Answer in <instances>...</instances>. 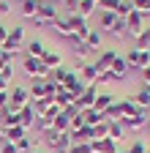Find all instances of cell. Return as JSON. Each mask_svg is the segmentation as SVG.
I'll return each instance as SVG.
<instances>
[{
	"label": "cell",
	"instance_id": "obj_1",
	"mask_svg": "<svg viewBox=\"0 0 150 153\" xmlns=\"http://www.w3.org/2000/svg\"><path fill=\"white\" fill-rule=\"evenodd\" d=\"M22 68H25V74L30 76V79H47V76H49V68L41 63V57H30V55H25Z\"/></svg>",
	"mask_w": 150,
	"mask_h": 153
},
{
	"label": "cell",
	"instance_id": "obj_2",
	"mask_svg": "<svg viewBox=\"0 0 150 153\" xmlns=\"http://www.w3.org/2000/svg\"><path fill=\"white\" fill-rule=\"evenodd\" d=\"M55 19H58V8H55L52 0H41V6H38V14L33 16V25H38V27H47L52 25Z\"/></svg>",
	"mask_w": 150,
	"mask_h": 153
},
{
	"label": "cell",
	"instance_id": "obj_3",
	"mask_svg": "<svg viewBox=\"0 0 150 153\" xmlns=\"http://www.w3.org/2000/svg\"><path fill=\"white\" fill-rule=\"evenodd\" d=\"M25 104H30V90H27V88H22V85L8 88V109L19 112Z\"/></svg>",
	"mask_w": 150,
	"mask_h": 153
},
{
	"label": "cell",
	"instance_id": "obj_4",
	"mask_svg": "<svg viewBox=\"0 0 150 153\" xmlns=\"http://www.w3.org/2000/svg\"><path fill=\"white\" fill-rule=\"evenodd\" d=\"M126 63H128V68H147L150 66V49H131V52H126Z\"/></svg>",
	"mask_w": 150,
	"mask_h": 153
},
{
	"label": "cell",
	"instance_id": "obj_5",
	"mask_svg": "<svg viewBox=\"0 0 150 153\" xmlns=\"http://www.w3.org/2000/svg\"><path fill=\"white\" fill-rule=\"evenodd\" d=\"M96 96H98V85L93 82V85H87V88H85V93L77 99V104H74V107H77L79 112H85V109H93V104H96Z\"/></svg>",
	"mask_w": 150,
	"mask_h": 153
},
{
	"label": "cell",
	"instance_id": "obj_6",
	"mask_svg": "<svg viewBox=\"0 0 150 153\" xmlns=\"http://www.w3.org/2000/svg\"><path fill=\"white\" fill-rule=\"evenodd\" d=\"M120 123H123V128H131V131L145 128V126H147V109L137 107V112H134V115H128V118H123Z\"/></svg>",
	"mask_w": 150,
	"mask_h": 153
},
{
	"label": "cell",
	"instance_id": "obj_7",
	"mask_svg": "<svg viewBox=\"0 0 150 153\" xmlns=\"http://www.w3.org/2000/svg\"><path fill=\"white\" fill-rule=\"evenodd\" d=\"M63 88H66V90H68V93L74 96V99H79V96L85 93V88H87V85L82 82V76H79L77 71H68V76H66V82H63Z\"/></svg>",
	"mask_w": 150,
	"mask_h": 153
},
{
	"label": "cell",
	"instance_id": "obj_8",
	"mask_svg": "<svg viewBox=\"0 0 150 153\" xmlns=\"http://www.w3.org/2000/svg\"><path fill=\"white\" fill-rule=\"evenodd\" d=\"M126 30H128L131 36L137 38V36H139V33L145 30V16H142L139 11H131V14L126 16Z\"/></svg>",
	"mask_w": 150,
	"mask_h": 153
},
{
	"label": "cell",
	"instance_id": "obj_9",
	"mask_svg": "<svg viewBox=\"0 0 150 153\" xmlns=\"http://www.w3.org/2000/svg\"><path fill=\"white\" fill-rule=\"evenodd\" d=\"M109 74H112V82H120L123 76L128 74V63H126V55H117V57H115V63H112Z\"/></svg>",
	"mask_w": 150,
	"mask_h": 153
},
{
	"label": "cell",
	"instance_id": "obj_10",
	"mask_svg": "<svg viewBox=\"0 0 150 153\" xmlns=\"http://www.w3.org/2000/svg\"><path fill=\"white\" fill-rule=\"evenodd\" d=\"M93 145V153H117L120 150V142H115V140H93L90 142Z\"/></svg>",
	"mask_w": 150,
	"mask_h": 153
},
{
	"label": "cell",
	"instance_id": "obj_11",
	"mask_svg": "<svg viewBox=\"0 0 150 153\" xmlns=\"http://www.w3.org/2000/svg\"><path fill=\"white\" fill-rule=\"evenodd\" d=\"M77 74L82 76L85 85H93V82L98 79V68H96V63H82V66L77 68Z\"/></svg>",
	"mask_w": 150,
	"mask_h": 153
},
{
	"label": "cell",
	"instance_id": "obj_12",
	"mask_svg": "<svg viewBox=\"0 0 150 153\" xmlns=\"http://www.w3.org/2000/svg\"><path fill=\"white\" fill-rule=\"evenodd\" d=\"M115 57H117V52H115V49H104V52L98 55V60H96L98 74H101V71H109V68H112V63H115Z\"/></svg>",
	"mask_w": 150,
	"mask_h": 153
},
{
	"label": "cell",
	"instance_id": "obj_13",
	"mask_svg": "<svg viewBox=\"0 0 150 153\" xmlns=\"http://www.w3.org/2000/svg\"><path fill=\"white\" fill-rule=\"evenodd\" d=\"M41 63H44L49 71H52V68H60V66H63V55H60L58 49H47L44 57H41Z\"/></svg>",
	"mask_w": 150,
	"mask_h": 153
},
{
	"label": "cell",
	"instance_id": "obj_14",
	"mask_svg": "<svg viewBox=\"0 0 150 153\" xmlns=\"http://www.w3.org/2000/svg\"><path fill=\"white\" fill-rule=\"evenodd\" d=\"M33 123H35V109H33V104H25L19 109V126L27 131V128H33Z\"/></svg>",
	"mask_w": 150,
	"mask_h": 153
},
{
	"label": "cell",
	"instance_id": "obj_15",
	"mask_svg": "<svg viewBox=\"0 0 150 153\" xmlns=\"http://www.w3.org/2000/svg\"><path fill=\"white\" fill-rule=\"evenodd\" d=\"M115 109H117V115H120V120L123 118H128V115H134L137 112V104H134V99H115Z\"/></svg>",
	"mask_w": 150,
	"mask_h": 153
},
{
	"label": "cell",
	"instance_id": "obj_16",
	"mask_svg": "<svg viewBox=\"0 0 150 153\" xmlns=\"http://www.w3.org/2000/svg\"><path fill=\"white\" fill-rule=\"evenodd\" d=\"M112 104H115V96H112V93H98V96H96V104H93V109L104 115Z\"/></svg>",
	"mask_w": 150,
	"mask_h": 153
},
{
	"label": "cell",
	"instance_id": "obj_17",
	"mask_svg": "<svg viewBox=\"0 0 150 153\" xmlns=\"http://www.w3.org/2000/svg\"><path fill=\"white\" fill-rule=\"evenodd\" d=\"M44 52H47V47L41 38H33V41L25 44V55H30V57H44Z\"/></svg>",
	"mask_w": 150,
	"mask_h": 153
},
{
	"label": "cell",
	"instance_id": "obj_18",
	"mask_svg": "<svg viewBox=\"0 0 150 153\" xmlns=\"http://www.w3.org/2000/svg\"><path fill=\"white\" fill-rule=\"evenodd\" d=\"M101 41H104L101 30H98V27H90V30H87V36H85V47H87V49H98V47H101Z\"/></svg>",
	"mask_w": 150,
	"mask_h": 153
},
{
	"label": "cell",
	"instance_id": "obj_19",
	"mask_svg": "<svg viewBox=\"0 0 150 153\" xmlns=\"http://www.w3.org/2000/svg\"><path fill=\"white\" fill-rule=\"evenodd\" d=\"M55 104H58L60 109H68V107L77 104V99H74V96H71L66 88H60V90H58V96H55Z\"/></svg>",
	"mask_w": 150,
	"mask_h": 153
},
{
	"label": "cell",
	"instance_id": "obj_20",
	"mask_svg": "<svg viewBox=\"0 0 150 153\" xmlns=\"http://www.w3.org/2000/svg\"><path fill=\"white\" fill-rule=\"evenodd\" d=\"M96 8H98V0H79V6H77V11H74V14L82 16V19H87Z\"/></svg>",
	"mask_w": 150,
	"mask_h": 153
},
{
	"label": "cell",
	"instance_id": "obj_21",
	"mask_svg": "<svg viewBox=\"0 0 150 153\" xmlns=\"http://www.w3.org/2000/svg\"><path fill=\"white\" fill-rule=\"evenodd\" d=\"M52 27H55V33H58V36L71 38V25H68V16H60V14H58V19L52 22Z\"/></svg>",
	"mask_w": 150,
	"mask_h": 153
},
{
	"label": "cell",
	"instance_id": "obj_22",
	"mask_svg": "<svg viewBox=\"0 0 150 153\" xmlns=\"http://www.w3.org/2000/svg\"><path fill=\"white\" fill-rule=\"evenodd\" d=\"M71 134V142H93V128L90 126H82L77 131H68Z\"/></svg>",
	"mask_w": 150,
	"mask_h": 153
},
{
	"label": "cell",
	"instance_id": "obj_23",
	"mask_svg": "<svg viewBox=\"0 0 150 153\" xmlns=\"http://www.w3.org/2000/svg\"><path fill=\"white\" fill-rule=\"evenodd\" d=\"M38 0H22V6H19V14L25 16V19H33L35 14H38Z\"/></svg>",
	"mask_w": 150,
	"mask_h": 153
},
{
	"label": "cell",
	"instance_id": "obj_24",
	"mask_svg": "<svg viewBox=\"0 0 150 153\" xmlns=\"http://www.w3.org/2000/svg\"><path fill=\"white\" fill-rule=\"evenodd\" d=\"M71 128V115L68 112H60L58 118H55V126H52V131H58V134H66Z\"/></svg>",
	"mask_w": 150,
	"mask_h": 153
},
{
	"label": "cell",
	"instance_id": "obj_25",
	"mask_svg": "<svg viewBox=\"0 0 150 153\" xmlns=\"http://www.w3.org/2000/svg\"><path fill=\"white\" fill-rule=\"evenodd\" d=\"M134 104L142 107V109H150V85H142L139 93L134 96Z\"/></svg>",
	"mask_w": 150,
	"mask_h": 153
},
{
	"label": "cell",
	"instance_id": "obj_26",
	"mask_svg": "<svg viewBox=\"0 0 150 153\" xmlns=\"http://www.w3.org/2000/svg\"><path fill=\"white\" fill-rule=\"evenodd\" d=\"M38 99H47V82H44V79H33V88H30V101H38Z\"/></svg>",
	"mask_w": 150,
	"mask_h": 153
},
{
	"label": "cell",
	"instance_id": "obj_27",
	"mask_svg": "<svg viewBox=\"0 0 150 153\" xmlns=\"http://www.w3.org/2000/svg\"><path fill=\"white\" fill-rule=\"evenodd\" d=\"M68 71H71V68H66V66H60V68H52L47 79H49V82H55L58 88H63V82H66V76H68Z\"/></svg>",
	"mask_w": 150,
	"mask_h": 153
},
{
	"label": "cell",
	"instance_id": "obj_28",
	"mask_svg": "<svg viewBox=\"0 0 150 153\" xmlns=\"http://www.w3.org/2000/svg\"><path fill=\"white\" fill-rule=\"evenodd\" d=\"M117 19H120V16H117L115 11H101V14H98V25H101V30H112V25H115Z\"/></svg>",
	"mask_w": 150,
	"mask_h": 153
},
{
	"label": "cell",
	"instance_id": "obj_29",
	"mask_svg": "<svg viewBox=\"0 0 150 153\" xmlns=\"http://www.w3.org/2000/svg\"><path fill=\"white\" fill-rule=\"evenodd\" d=\"M22 137H27V131H25L22 126H8V131H6V140H3V142H19Z\"/></svg>",
	"mask_w": 150,
	"mask_h": 153
},
{
	"label": "cell",
	"instance_id": "obj_30",
	"mask_svg": "<svg viewBox=\"0 0 150 153\" xmlns=\"http://www.w3.org/2000/svg\"><path fill=\"white\" fill-rule=\"evenodd\" d=\"M82 118H85V126H90V128H93V126H98V123L104 120V115H101V112H96V109H85V112H82Z\"/></svg>",
	"mask_w": 150,
	"mask_h": 153
},
{
	"label": "cell",
	"instance_id": "obj_31",
	"mask_svg": "<svg viewBox=\"0 0 150 153\" xmlns=\"http://www.w3.org/2000/svg\"><path fill=\"white\" fill-rule=\"evenodd\" d=\"M131 11H134V3H131V0H117V3H115V14L120 19H126Z\"/></svg>",
	"mask_w": 150,
	"mask_h": 153
},
{
	"label": "cell",
	"instance_id": "obj_32",
	"mask_svg": "<svg viewBox=\"0 0 150 153\" xmlns=\"http://www.w3.org/2000/svg\"><path fill=\"white\" fill-rule=\"evenodd\" d=\"M8 41H14V44H22V47H25V27H22V25L8 27Z\"/></svg>",
	"mask_w": 150,
	"mask_h": 153
},
{
	"label": "cell",
	"instance_id": "obj_33",
	"mask_svg": "<svg viewBox=\"0 0 150 153\" xmlns=\"http://www.w3.org/2000/svg\"><path fill=\"white\" fill-rule=\"evenodd\" d=\"M123 134H126V128H123L120 120H112V123H109V140L117 142V140H123Z\"/></svg>",
	"mask_w": 150,
	"mask_h": 153
},
{
	"label": "cell",
	"instance_id": "obj_34",
	"mask_svg": "<svg viewBox=\"0 0 150 153\" xmlns=\"http://www.w3.org/2000/svg\"><path fill=\"white\" fill-rule=\"evenodd\" d=\"M109 137V120H101L98 126H93V140H106Z\"/></svg>",
	"mask_w": 150,
	"mask_h": 153
},
{
	"label": "cell",
	"instance_id": "obj_35",
	"mask_svg": "<svg viewBox=\"0 0 150 153\" xmlns=\"http://www.w3.org/2000/svg\"><path fill=\"white\" fill-rule=\"evenodd\" d=\"M134 41H137V47H134V49H150V33H147V27L134 38Z\"/></svg>",
	"mask_w": 150,
	"mask_h": 153
},
{
	"label": "cell",
	"instance_id": "obj_36",
	"mask_svg": "<svg viewBox=\"0 0 150 153\" xmlns=\"http://www.w3.org/2000/svg\"><path fill=\"white\" fill-rule=\"evenodd\" d=\"M14 145H16V150H19V153H33V150H35V145H33L30 137H22L19 142H14Z\"/></svg>",
	"mask_w": 150,
	"mask_h": 153
},
{
	"label": "cell",
	"instance_id": "obj_37",
	"mask_svg": "<svg viewBox=\"0 0 150 153\" xmlns=\"http://www.w3.org/2000/svg\"><path fill=\"white\" fill-rule=\"evenodd\" d=\"M131 3H134V11H139L142 16L150 14V0H131Z\"/></svg>",
	"mask_w": 150,
	"mask_h": 153
},
{
	"label": "cell",
	"instance_id": "obj_38",
	"mask_svg": "<svg viewBox=\"0 0 150 153\" xmlns=\"http://www.w3.org/2000/svg\"><path fill=\"white\" fill-rule=\"evenodd\" d=\"M0 76H3L6 82H8L11 76H14V60H6L3 66H0Z\"/></svg>",
	"mask_w": 150,
	"mask_h": 153
},
{
	"label": "cell",
	"instance_id": "obj_39",
	"mask_svg": "<svg viewBox=\"0 0 150 153\" xmlns=\"http://www.w3.org/2000/svg\"><path fill=\"white\" fill-rule=\"evenodd\" d=\"M68 153H93V145L90 142H74Z\"/></svg>",
	"mask_w": 150,
	"mask_h": 153
},
{
	"label": "cell",
	"instance_id": "obj_40",
	"mask_svg": "<svg viewBox=\"0 0 150 153\" xmlns=\"http://www.w3.org/2000/svg\"><path fill=\"white\" fill-rule=\"evenodd\" d=\"M115 38H123V33H126V19H117L115 25H112V30H109Z\"/></svg>",
	"mask_w": 150,
	"mask_h": 153
},
{
	"label": "cell",
	"instance_id": "obj_41",
	"mask_svg": "<svg viewBox=\"0 0 150 153\" xmlns=\"http://www.w3.org/2000/svg\"><path fill=\"white\" fill-rule=\"evenodd\" d=\"M145 150H147V145H145L142 140H131V145H128L126 153H145Z\"/></svg>",
	"mask_w": 150,
	"mask_h": 153
},
{
	"label": "cell",
	"instance_id": "obj_42",
	"mask_svg": "<svg viewBox=\"0 0 150 153\" xmlns=\"http://www.w3.org/2000/svg\"><path fill=\"white\" fill-rule=\"evenodd\" d=\"M115 3L117 0H98V8L101 11H115Z\"/></svg>",
	"mask_w": 150,
	"mask_h": 153
},
{
	"label": "cell",
	"instance_id": "obj_43",
	"mask_svg": "<svg viewBox=\"0 0 150 153\" xmlns=\"http://www.w3.org/2000/svg\"><path fill=\"white\" fill-rule=\"evenodd\" d=\"M6 131H8V123H6V112H0V140H6Z\"/></svg>",
	"mask_w": 150,
	"mask_h": 153
},
{
	"label": "cell",
	"instance_id": "obj_44",
	"mask_svg": "<svg viewBox=\"0 0 150 153\" xmlns=\"http://www.w3.org/2000/svg\"><path fill=\"white\" fill-rule=\"evenodd\" d=\"M0 153H19V150H16L14 142H3V145H0Z\"/></svg>",
	"mask_w": 150,
	"mask_h": 153
},
{
	"label": "cell",
	"instance_id": "obj_45",
	"mask_svg": "<svg viewBox=\"0 0 150 153\" xmlns=\"http://www.w3.org/2000/svg\"><path fill=\"white\" fill-rule=\"evenodd\" d=\"M8 107V90H0V112Z\"/></svg>",
	"mask_w": 150,
	"mask_h": 153
},
{
	"label": "cell",
	"instance_id": "obj_46",
	"mask_svg": "<svg viewBox=\"0 0 150 153\" xmlns=\"http://www.w3.org/2000/svg\"><path fill=\"white\" fill-rule=\"evenodd\" d=\"M6 38H8V27H6V25H0V47L6 44Z\"/></svg>",
	"mask_w": 150,
	"mask_h": 153
},
{
	"label": "cell",
	"instance_id": "obj_47",
	"mask_svg": "<svg viewBox=\"0 0 150 153\" xmlns=\"http://www.w3.org/2000/svg\"><path fill=\"white\" fill-rule=\"evenodd\" d=\"M11 11V3H8V0H0V14H8Z\"/></svg>",
	"mask_w": 150,
	"mask_h": 153
},
{
	"label": "cell",
	"instance_id": "obj_48",
	"mask_svg": "<svg viewBox=\"0 0 150 153\" xmlns=\"http://www.w3.org/2000/svg\"><path fill=\"white\" fill-rule=\"evenodd\" d=\"M66 6H68L71 14H74V11H77V6H79V0H66Z\"/></svg>",
	"mask_w": 150,
	"mask_h": 153
},
{
	"label": "cell",
	"instance_id": "obj_49",
	"mask_svg": "<svg viewBox=\"0 0 150 153\" xmlns=\"http://www.w3.org/2000/svg\"><path fill=\"white\" fill-rule=\"evenodd\" d=\"M0 90H8V82L3 79V76H0Z\"/></svg>",
	"mask_w": 150,
	"mask_h": 153
},
{
	"label": "cell",
	"instance_id": "obj_50",
	"mask_svg": "<svg viewBox=\"0 0 150 153\" xmlns=\"http://www.w3.org/2000/svg\"><path fill=\"white\" fill-rule=\"evenodd\" d=\"M6 60H8V57H6V52H3V49H0V66H3Z\"/></svg>",
	"mask_w": 150,
	"mask_h": 153
},
{
	"label": "cell",
	"instance_id": "obj_51",
	"mask_svg": "<svg viewBox=\"0 0 150 153\" xmlns=\"http://www.w3.org/2000/svg\"><path fill=\"white\" fill-rule=\"evenodd\" d=\"M147 128H150V109H147Z\"/></svg>",
	"mask_w": 150,
	"mask_h": 153
},
{
	"label": "cell",
	"instance_id": "obj_52",
	"mask_svg": "<svg viewBox=\"0 0 150 153\" xmlns=\"http://www.w3.org/2000/svg\"><path fill=\"white\" fill-rule=\"evenodd\" d=\"M33 153H44V150H38V148H35V150H33Z\"/></svg>",
	"mask_w": 150,
	"mask_h": 153
},
{
	"label": "cell",
	"instance_id": "obj_53",
	"mask_svg": "<svg viewBox=\"0 0 150 153\" xmlns=\"http://www.w3.org/2000/svg\"><path fill=\"white\" fill-rule=\"evenodd\" d=\"M145 153H150V145H147V150H145Z\"/></svg>",
	"mask_w": 150,
	"mask_h": 153
},
{
	"label": "cell",
	"instance_id": "obj_54",
	"mask_svg": "<svg viewBox=\"0 0 150 153\" xmlns=\"http://www.w3.org/2000/svg\"><path fill=\"white\" fill-rule=\"evenodd\" d=\"M147 33H150V27H147Z\"/></svg>",
	"mask_w": 150,
	"mask_h": 153
}]
</instances>
